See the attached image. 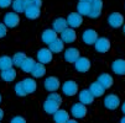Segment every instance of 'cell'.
<instances>
[{
	"label": "cell",
	"instance_id": "cell-1",
	"mask_svg": "<svg viewBox=\"0 0 125 123\" xmlns=\"http://www.w3.org/2000/svg\"><path fill=\"white\" fill-rule=\"evenodd\" d=\"M20 22V17L16 12H8L5 16H4V25L6 27H16Z\"/></svg>",
	"mask_w": 125,
	"mask_h": 123
},
{
	"label": "cell",
	"instance_id": "cell-2",
	"mask_svg": "<svg viewBox=\"0 0 125 123\" xmlns=\"http://www.w3.org/2000/svg\"><path fill=\"white\" fill-rule=\"evenodd\" d=\"M103 8V1L100 0H91V11H89V17L91 19H97L99 17Z\"/></svg>",
	"mask_w": 125,
	"mask_h": 123
},
{
	"label": "cell",
	"instance_id": "cell-3",
	"mask_svg": "<svg viewBox=\"0 0 125 123\" xmlns=\"http://www.w3.org/2000/svg\"><path fill=\"white\" fill-rule=\"evenodd\" d=\"M61 89H62V91H63L64 95H67V96H73V95H76L77 91H78V85H77V82H74V81H72V80H68V81H66V82L62 85Z\"/></svg>",
	"mask_w": 125,
	"mask_h": 123
},
{
	"label": "cell",
	"instance_id": "cell-4",
	"mask_svg": "<svg viewBox=\"0 0 125 123\" xmlns=\"http://www.w3.org/2000/svg\"><path fill=\"white\" fill-rule=\"evenodd\" d=\"M94 47H95V50L99 52V53H106V52L110 49V42H109L108 38L100 37L94 43Z\"/></svg>",
	"mask_w": 125,
	"mask_h": 123
},
{
	"label": "cell",
	"instance_id": "cell-5",
	"mask_svg": "<svg viewBox=\"0 0 125 123\" xmlns=\"http://www.w3.org/2000/svg\"><path fill=\"white\" fill-rule=\"evenodd\" d=\"M67 25L71 26L72 28H77L82 25V21H83V17L78 14V12H72L69 14L68 17H67Z\"/></svg>",
	"mask_w": 125,
	"mask_h": 123
},
{
	"label": "cell",
	"instance_id": "cell-6",
	"mask_svg": "<svg viewBox=\"0 0 125 123\" xmlns=\"http://www.w3.org/2000/svg\"><path fill=\"white\" fill-rule=\"evenodd\" d=\"M98 33L94 31V30H85L83 33H82V40L84 43L87 44H94L98 40Z\"/></svg>",
	"mask_w": 125,
	"mask_h": 123
},
{
	"label": "cell",
	"instance_id": "cell-7",
	"mask_svg": "<svg viewBox=\"0 0 125 123\" xmlns=\"http://www.w3.org/2000/svg\"><path fill=\"white\" fill-rule=\"evenodd\" d=\"M108 22L109 25L113 27V28H118V27H121L123 26V22H124V17L119 12H113L109 15L108 17Z\"/></svg>",
	"mask_w": 125,
	"mask_h": 123
},
{
	"label": "cell",
	"instance_id": "cell-8",
	"mask_svg": "<svg viewBox=\"0 0 125 123\" xmlns=\"http://www.w3.org/2000/svg\"><path fill=\"white\" fill-rule=\"evenodd\" d=\"M79 50L77 48H73V47H71V48H67L64 50V59L66 62L68 63H76L79 58Z\"/></svg>",
	"mask_w": 125,
	"mask_h": 123
},
{
	"label": "cell",
	"instance_id": "cell-9",
	"mask_svg": "<svg viewBox=\"0 0 125 123\" xmlns=\"http://www.w3.org/2000/svg\"><path fill=\"white\" fill-rule=\"evenodd\" d=\"M74 66H76L77 72L85 73L89 70V68H91V62H89V59L85 58V57H79L78 60L74 63Z\"/></svg>",
	"mask_w": 125,
	"mask_h": 123
},
{
	"label": "cell",
	"instance_id": "cell-10",
	"mask_svg": "<svg viewBox=\"0 0 125 123\" xmlns=\"http://www.w3.org/2000/svg\"><path fill=\"white\" fill-rule=\"evenodd\" d=\"M76 38H77V33L73 28H66L61 33V41L63 43H72L76 41Z\"/></svg>",
	"mask_w": 125,
	"mask_h": 123
},
{
	"label": "cell",
	"instance_id": "cell-11",
	"mask_svg": "<svg viewBox=\"0 0 125 123\" xmlns=\"http://www.w3.org/2000/svg\"><path fill=\"white\" fill-rule=\"evenodd\" d=\"M71 112H72L73 117H76V118H83L87 115V107H85V105H83L81 102L74 103L72 108H71Z\"/></svg>",
	"mask_w": 125,
	"mask_h": 123
},
{
	"label": "cell",
	"instance_id": "cell-12",
	"mask_svg": "<svg viewBox=\"0 0 125 123\" xmlns=\"http://www.w3.org/2000/svg\"><path fill=\"white\" fill-rule=\"evenodd\" d=\"M37 60L39 63L41 64H47L52 60V53H51V50L47 49V48H42L37 52Z\"/></svg>",
	"mask_w": 125,
	"mask_h": 123
},
{
	"label": "cell",
	"instance_id": "cell-13",
	"mask_svg": "<svg viewBox=\"0 0 125 123\" xmlns=\"http://www.w3.org/2000/svg\"><path fill=\"white\" fill-rule=\"evenodd\" d=\"M104 105H105V107L106 108H109V110H115L119 107V105H120V100L116 95H108L105 98H104Z\"/></svg>",
	"mask_w": 125,
	"mask_h": 123
},
{
	"label": "cell",
	"instance_id": "cell-14",
	"mask_svg": "<svg viewBox=\"0 0 125 123\" xmlns=\"http://www.w3.org/2000/svg\"><path fill=\"white\" fill-rule=\"evenodd\" d=\"M89 11H91V0H81L77 4V12L83 17L88 16Z\"/></svg>",
	"mask_w": 125,
	"mask_h": 123
},
{
	"label": "cell",
	"instance_id": "cell-15",
	"mask_svg": "<svg viewBox=\"0 0 125 123\" xmlns=\"http://www.w3.org/2000/svg\"><path fill=\"white\" fill-rule=\"evenodd\" d=\"M60 87V80L55 76H50L45 80V89L53 92V91H56L57 89Z\"/></svg>",
	"mask_w": 125,
	"mask_h": 123
},
{
	"label": "cell",
	"instance_id": "cell-16",
	"mask_svg": "<svg viewBox=\"0 0 125 123\" xmlns=\"http://www.w3.org/2000/svg\"><path fill=\"white\" fill-rule=\"evenodd\" d=\"M41 37H42V42L50 46L52 42H55L57 40V33L53 30H46V31H43Z\"/></svg>",
	"mask_w": 125,
	"mask_h": 123
},
{
	"label": "cell",
	"instance_id": "cell-17",
	"mask_svg": "<svg viewBox=\"0 0 125 123\" xmlns=\"http://www.w3.org/2000/svg\"><path fill=\"white\" fill-rule=\"evenodd\" d=\"M113 72L118 75H125V60L123 59H116L112 64Z\"/></svg>",
	"mask_w": 125,
	"mask_h": 123
},
{
	"label": "cell",
	"instance_id": "cell-18",
	"mask_svg": "<svg viewBox=\"0 0 125 123\" xmlns=\"http://www.w3.org/2000/svg\"><path fill=\"white\" fill-rule=\"evenodd\" d=\"M67 21L64 19H62V17H58V19H56L55 21H53V25H52V30L55 31L56 33H62L66 28H67Z\"/></svg>",
	"mask_w": 125,
	"mask_h": 123
},
{
	"label": "cell",
	"instance_id": "cell-19",
	"mask_svg": "<svg viewBox=\"0 0 125 123\" xmlns=\"http://www.w3.org/2000/svg\"><path fill=\"white\" fill-rule=\"evenodd\" d=\"M11 5L15 12H25V10L29 6V0H15Z\"/></svg>",
	"mask_w": 125,
	"mask_h": 123
},
{
	"label": "cell",
	"instance_id": "cell-20",
	"mask_svg": "<svg viewBox=\"0 0 125 123\" xmlns=\"http://www.w3.org/2000/svg\"><path fill=\"white\" fill-rule=\"evenodd\" d=\"M98 84H100L104 89L106 90V89H109V87L113 85V78L109 75V74H102V75H99V78H98V81H97Z\"/></svg>",
	"mask_w": 125,
	"mask_h": 123
},
{
	"label": "cell",
	"instance_id": "cell-21",
	"mask_svg": "<svg viewBox=\"0 0 125 123\" xmlns=\"http://www.w3.org/2000/svg\"><path fill=\"white\" fill-rule=\"evenodd\" d=\"M53 121L56 123H67L69 121L68 112L64 110H58L55 115H53Z\"/></svg>",
	"mask_w": 125,
	"mask_h": 123
},
{
	"label": "cell",
	"instance_id": "cell-22",
	"mask_svg": "<svg viewBox=\"0 0 125 123\" xmlns=\"http://www.w3.org/2000/svg\"><path fill=\"white\" fill-rule=\"evenodd\" d=\"M43 110L50 113V115H55L58 110H60V105L53 102V101H50V100H46L45 103H43Z\"/></svg>",
	"mask_w": 125,
	"mask_h": 123
},
{
	"label": "cell",
	"instance_id": "cell-23",
	"mask_svg": "<svg viewBox=\"0 0 125 123\" xmlns=\"http://www.w3.org/2000/svg\"><path fill=\"white\" fill-rule=\"evenodd\" d=\"M104 91H105V89L98 82H93V84H91V86H89V92L93 95V97L102 96L104 94Z\"/></svg>",
	"mask_w": 125,
	"mask_h": 123
},
{
	"label": "cell",
	"instance_id": "cell-24",
	"mask_svg": "<svg viewBox=\"0 0 125 123\" xmlns=\"http://www.w3.org/2000/svg\"><path fill=\"white\" fill-rule=\"evenodd\" d=\"M93 100H94V97H93V95L91 92H89V90H82L79 92V101H81V103L89 105V103L93 102Z\"/></svg>",
	"mask_w": 125,
	"mask_h": 123
},
{
	"label": "cell",
	"instance_id": "cell-25",
	"mask_svg": "<svg viewBox=\"0 0 125 123\" xmlns=\"http://www.w3.org/2000/svg\"><path fill=\"white\" fill-rule=\"evenodd\" d=\"M40 14H41V11H40L39 8L30 6V5H29L27 9L25 10V15H26L27 19H30V20H36L37 17L40 16Z\"/></svg>",
	"mask_w": 125,
	"mask_h": 123
},
{
	"label": "cell",
	"instance_id": "cell-26",
	"mask_svg": "<svg viewBox=\"0 0 125 123\" xmlns=\"http://www.w3.org/2000/svg\"><path fill=\"white\" fill-rule=\"evenodd\" d=\"M31 74H32L33 78H42V76L46 74V68H45V65L41 64V63H36V64H35V66H33V69H32Z\"/></svg>",
	"mask_w": 125,
	"mask_h": 123
},
{
	"label": "cell",
	"instance_id": "cell-27",
	"mask_svg": "<svg viewBox=\"0 0 125 123\" xmlns=\"http://www.w3.org/2000/svg\"><path fill=\"white\" fill-rule=\"evenodd\" d=\"M51 53H60V52L63 50V42L61 41V38H57L55 42H52L50 46H48Z\"/></svg>",
	"mask_w": 125,
	"mask_h": 123
},
{
	"label": "cell",
	"instance_id": "cell-28",
	"mask_svg": "<svg viewBox=\"0 0 125 123\" xmlns=\"http://www.w3.org/2000/svg\"><path fill=\"white\" fill-rule=\"evenodd\" d=\"M12 59L8 56H3V57H0V69H1V72L3 70H8V69H11L12 68Z\"/></svg>",
	"mask_w": 125,
	"mask_h": 123
},
{
	"label": "cell",
	"instance_id": "cell-29",
	"mask_svg": "<svg viewBox=\"0 0 125 123\" xmlns=\"http://www.w3.org/2000/svg\"><path fill=\"white\" fill-rule=\"evenodd\" d=\"M24 85H25V89H26V92L27 94H32V92H35L36 91V81H35L33 79H31V78H27V79H25L24 81Z\"/></svg>",
	"mask_w": 125,
	"mask_h": 123
},
{
	"label": "cell",
	"instance_id": "cell-30",
	"mask_svg": "<svg viewBox=\"0 0 125 123\" xmlns=\"http://www.w3.org/2000/svg\"><path fill=\"white\" fill-rule=\"evenodd\" d=\"M16 78V72H15V69L11 68V69H8V70H3L1 72V79L4 81H12L14 79Z\"/></svg>",
	"mask_w": 125,
	"mask_h": 123
},
{
	"label": "cell",
	"instance_id": "cell-31",
	"mask_svg": "<svg viewBox=\"0 0 125 123\" xmlns=\"http://www.w3.org/2000/svg\"><path fill=\"white\" fill-rule=\"evenodd\" d=\"M35 64H36V62H35L32 58H26L25 62L22 63V65L20 68H21L22 72H25V73H31L33 66H35Z\"/></svg>",
	"mask_w": 125,
	"mask_h": 123
},
{
	"label": "cell",
	"instance_id": "cell-32",
	"mask_svg": "<svg viewBox=\"0 0 125 123\" xmlns=\"http://www.w3.org/2000/svg\"><path fill=\"white\" fill-rule=\"evenodd\" d=\"M27 57L25 56V53H21V52H17L16 54H14V57L11 58L12 59V64L15 65V66H21L22 65V63L25 62V59H26Z\"/></svg>",
	"mask_w": 125,
	"mask_h": 123
},
{
	"label": "cell",
	"instance_id": "cell-33",
	"mask_svg": "<svg viewBox=\"0 0 125 123\" xmlns=\"http://www.w3.org/2000/svg\"><path fill=\"white\" fill-rule=\"evenodd\" d=\"M15 92H16L17 95H19V96H25V95H27L26 89H25V85H24V82H22V81L17 82V84L15 85Z\"/></svg>",
	"mask_w": 125,
	"mask_h": 123
},
{
	"label": "cell",
	"instance_id": "cell-34",
	"mask_svg": "<svg viewBox=\"0 0 125 123\" xmlns=\"http://www.w3.org/2000/svg\"><path fill=\"white\" fill-rule=\"evenodd\" d=\"M47 100L53 101V102H56V103H58V105H61V102H62V97H61V95H58V94H56V92L50 94V95L47 96Z\"/></svg>",
	"mask_w": 125,
	"mask_h": 123
},
{
	"label": "cell",
	"instance_id": "cell-35",
	"mask_svg": "<svg viewBox=\"0 0 125 123\" xmlns=\"http://www.w3.org/2000/svg\"><path fill=\"white\" fill-rule=\"evenodd\" d=\"M6 33H8V28H6V26H5L4 24L0 22V38L5 37V36H6Z\"/></svg>",
	"mask_w": 125,
	"mask_h": 123
},
{
	"label": "cell",
	"instance_id": "cell-36",
	"mask_svg": "<svg viewBox=\"0 0 125 123\" xmlns=\"http://www.w3.org/2000/svg\"><path fill=\"white\" fill-rule=\"evenodd\" d=\"M29 5L30 6H35V8H41L42 5V1H40V0H29Z\"/></svg>",
	"mask_w": 125,
	"mask_h": 123
},
{
	"label": "cell",
	"instance_id": "cell-37",
	"mask_svg": "<svg viewBox=\"0 0 125 123\" xmlns=\"http://www.w3.org/2000/svg\"><path fill=\"white\" fill-rule=\"evenodd\" d=\"M10 123H26V121H25V118H24V117L16 116V117H14V118L11 119V122H10Z\"/></svg>",
	"mask_w": 125,
	"mask_h": 123
},
{
	"label": "cell",
	"instance_id": "cell-38",
	"mask_svg": "<svg viewBox=\"0 0 125 123\" xmlns=\"http://www.w3.org/2000/svg\"><path fill=\"white\" fill-rule=\"evenodd\" d=\"M11 4L12 1H10V0H0V8H8Z\"/></svg>",
	"mask_w": 125,
	"mask_h": 123
},
{
	"label": "cell",
	"instance_id": "cell-39",
	"mask_svg": "<svg viewBox=\"0 0 125 123\" xmlns=\"http://www.w3.org/2000/svg\"><path fill=\"white\" fill-rule=\"evenodd\" d=\"M3 117H4V111H3L1 108H0V121L3 119Z\"/></svg>",
	"mask_w": 125,
	"mask_h": 123
},
{
	"label": "cell",
	"instance_id": "cell-40",
	"mask_svg": "<svg viewBox=\"0 0 125 123\" xmlns=\"http://www.w3.org/2000/svg\"><path fill=\"white\" fill-rule=\"evenodd\" d=\"M121 111H123V112L125 113V102L123 103V106H121Z\"/></svg>",
	"mask_w": 125,
	"mask_h": 123
},
{
	"label": "cell",
	"instance_id": "cell-41",
	"mask_svg": "<svg viewBox=\"0 0 125 123\" xmlns=\"http://www.w3.org/2000/svg\"><path fill=\"white\" fill-rule=\"evenodd\" d=\"M67 123H77V121H73V119H69Z\"/></svg>",
	"mask_w": 125,
	"mask_h": 123
},
{
	"label": "cell",
	"instance_id": "cell-42",
	"mask_svg": "<svg viewBox=\"0 0 125 123\" xmlns=\"http://www.w3.org/2000/svg\"><path fill=\"white\" fill-rule=\"evenodd\" d=\"M120 123H125V117H123V119L120 121Z\"/></svg>",
	"mask_w": 125,
	"mask_h": 123
},
{
	"label": "cell",
	"instance_id": "cell-43",
	"mask_svg": "<svg viewBox=\"0 0 125 123\" xmlns=\"http://www.w3.org/2000/svg\"><path fill=\"white\" fill-rule=\"evenodd\" d=\"M123 31H124V33H125V24H124V26H123Z\"/></svg>",
	"mask_w": 125,
	"mask_h": 123
},
{
	"label": "cell",
	"instance_id": "cell-44",
	"mask_svg": "<svg viewBox=\"0 0 125 123\" xmlns=\"http://www.w3.org/2000/svg\"><path fill=\"white\" fill-rule=\"evenodd\" d=\"M0 102H1V95H0Z\"/></svg>",
	"mask_w": 125,
	"mask_h": 123
}]
</instances>
